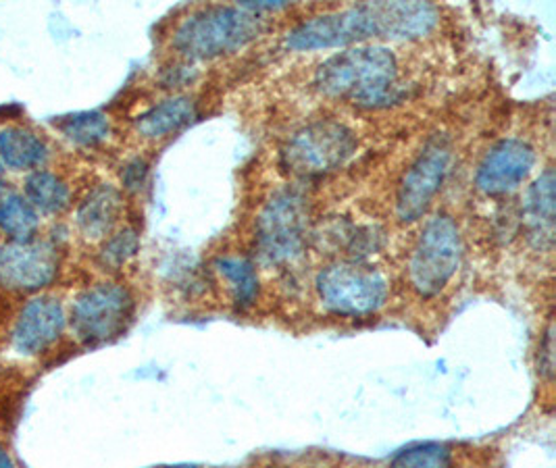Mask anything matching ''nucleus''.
<instances>
[{"mask_svg": "<svg viewBox=\"0 0 556 468\" xmlns=\"http://www.w3.org/2000/svg\"><path fill=\"white\" fill-rule=\"evenodd\" d=\"M122 213V192L111 184H101L81 198L76 211L77 229L88 242H104L115 231Z\"/></svg>", "mask_w": 556, "mask_h": 468, "instance_id": "obj_14", "label": "nucleus"}, {"mask_svg": "<svg viewBox=\"0 0 556 468\" xmlns=\"http://www.w3.org/2000/svg\"><path fill=\"white\" fill-rule=\"evenodd\" d=\"M199 117V102L186 94H176L161 100L140 113L134 122V129L140 138L159 142L176 136L186 125L192 124Z\"/></svg>", "mask_w": 556, "mask_h": 468, "instance_id": "obj_15", "label": "nucleus"}, {"mask_svg": "<svg viewBox=\"0 0 556 468\" xmlns=\"http://www.w3.org/2000/svg\"><path fill=\"white\" fill-rule=\"evenodd\" d=\"M319 308L336 319H367L388 304L392 283L380 267L356 261H331L315 273Z\"/></svg>", "mask_w": 556, "mask_h": 468, "instance_id": "obj_5", "label": "nucleus"}, {"mask_svg": "<svg viewBox=\"0 0 556 468\" xmlns=\"http://www.w3.org/2000/svg\"><path fill=\"white\" fill-rule=\"evenodd\" d=\"M465 240L460 225L448 213H435L417 233L406 263L410 290L424 300L440 296L463 267Z\"/></svg>", "mask_w": 556, "mask_h": 468, "instance_id": "obj_6", "label": "nucleus"}, {"mask_svg": "<svg viewBox=\"0 0 556 468\" xmlns=\"http://www.w3.org/2000/svg\"><path fill=\"white\" fill-rule=\"evenodd\" d=\"M555 169L546 167L528 188L521 206L526 240L538 252H553L555 246Z\"/></svg>", "mask_w": 556, "mask_h": 468, "instance_id": "obj_13", "label": "nucleus"}, {"mask_svg": "<svg viewBox=\"0 0 556 468\" xmlns=\"http://www.w3.org/2000/svg\"><path fill=\"white\" fill-rule=\"evenodd\" d=\"M453 144L446 138H433L408 165L399 190L394 213L403 225L421 222L444 188L453 167Z\"/></svg>", "mask_w": 556, "mask_h": 468, "instance_id": "obj_9", "label": "nucleus"}, {"mask_svg": "<svg viewBox=\"0 0 556 468\" xmlns=\"http://www.w3.org/2000/svg\"><path fill=\"white\" fill-rule=\"evenodd\" d=\"M4 188V169H2V163H0V192Z\"/></svg>", "mask_w": 556, "mask_h": 468, "instance_id": "obj_26", "label": "nucleus"}, {"mask_svg": "<svg viewBox=\"0 0 556 468\" xmlns=\"http://www.w3.org/2000/svg\"><path fill=\"white\" fill-rule=\"evenodd\" d=\"M453 463L455 454L448 445L426 442L396 452L390 460V468H453Z\"/></svg>", "mask_w": 556, "mask_h": 468, "instance_id": "obj_21", "label": "nucleus"}, {"mask_svg": "<svg viewBox=\"0 0 556 468\" xmlns=\"http://www.w3.org/2000/svg\"><path fill=\"white\" fill-rule=\"evenodd\" d=\"M38 229L36 208L26 198L11 194L0 200V231L11 242H29Z\"/></svg>", "mask_w": 556, "mask_h": 468, "instance_id": "obj_19", "label": "nucleus"}, {"mask_svg": "<svg viewBox=\"0 0 556 468\" xmlns=\"http://www.w3.org/2000/svg\"><path fill=\"white\" fill-rule=\"evenodd\" d=\"M213 271L238 311H247L256 304L261 294V277L253 258L242 254H222L213 261Z\"/></svg>", "mask_w": 556, "mask_h": 468, "instance_id": "obj_16", "label": "nucleus"}, {"mask_svg": "<svg viewBox=\"0 0 556 468\" xmlns=\"http://www.w3.org/2000/svg\"><path fill=\"white\" fill-rule=\"evenodd\" d=\"M59 129L77 147L94 149V147H101L102 142H106V138L111 136V122L99 111H90V113H77V115L65 117L63 122H59Z\"/></svg>", "mask_w": 556, "mask_h": 468, "instance_id": "obj_20", "label": "nucleus"}, {"mask_svg": "<svg viewBox=\"0 0 556 468\" xmlns=\"http://www.w3.org/2000/svg\"><path fill=\"white\" fill-rule=\"evenodd\" d=\"M138 248H140L138 231L134 227H124L113 231L102 242L99 261L106 271H119L138 254Z\"/></svg>", "mask_w": 556, "mask_h": 468, "instance_id": "obj_22", "label": "nucleus"}, {"mask_svg": "<svg viewBox=\"0 0 556 468\" xmlns=\"http://www.w3.org/2000/svg\"><path fill=\"white\" fill-rule=\"evenodd\" d=\"M0 468H17V465L11 458V454L7 452V447L2 444H0Z\"/></svg>", "mask_w": 556, "mask_h": 468, "instance_id": "obj_25", "label": "nucleus"}, {"mask_svg": "<svg viewBox=\"0 0 556 468\" xmlns=\"http://www.w3.org/2000/svg\"><path fill=\"white\" fill-rule=\"evenodd\" d=\"M0 159L11 169H36L49 159V147L27 127H7L0 131Z\"/></svg>", "mask_w": 556, "mask_h": 468, "instance_id": "obj_17", "label": "nucleus"}, {"mask_svg": "<svg viewBox=\"0 0 556 468\" xmlns=\"http://www.w3.org/2000/svg\"><path fill=\"white\" fill-rule=\"evenodd\" d=\"M538 163V152L523 138H503L481 156L473 175L476 188L483 197L505 198L517 192Z\"/></svg>", "mask_w": 556, "mask_h": 468, "instance_id": "obj_11", "label": "nucleus"}, {"mask_svg": "<svg viewBox=\"0 0 556 468\" xmlns=\"http://www.w3.org/2000/svg\"><path fill=\"white\" fill-rule=\"evenodd\" d=\"M136 315V296L122 281H101L77 294L67 325L77 342L88 347L124 336Z\"/></svg>", "mask_w": 556, "mask_h": 468, "instance_id": "obj_8", "label": "nucleus"}, {"mask_svg": "<svg viewBox=\"0 0 556 468\" xmlns=\"http://www.w3.org/2000/svg\"><path fill=\"white\" fill-rule=\"evenodd\" d=\"M27 202L47 213L56 215L72 202V190L63 177L52 172H34L26 179Z\"/></svg>", "mask_w": 556, "mask_h": 468, "instance_id": "obj_18", "label": "nucleus"}, {"mask_svg": "<svg viewBox=\"0 0 556 468\" xmlns=\"http://www.w3.org/2000/svg\"><path fill=\"white\" fill-rule=\"evenodd\" d=\"M311 200L299 188H279L254 222V254L271 269H292L311 244Z\"/></svg>", "mask_w": 556, "mask_h": 468, "instance_id": "obj_4", "label": "nucleus"}, {"mask_svg": "<svg viewBox=\"0 0 556 468\" xmlns=\"http://www.w3.org/2000/svg\"><path fill=\"white\" fill-rule=\"evenodd\" d=\"M267 22L244 4H211L176 25L172 49L186 61H213L247 49L261 38Z\"/></svg>", "mask_w": 556, "mask_h": 468, "instance_id": "obj_3", "label": "nucleus"}, {"mask_svg": "<svg viewBox=\"0 0 556 468\" xmlns=\"http://www.w3.org/2000/svg\"><path fill=\"white\" fill-rule=\"evenodd\" d=\"M147 173H149V163L142 161V159H134L126 165V169L122 173V179H124V188L129 192H136L142 188L144 179H147Z\"/></svg>", "mask_w": 556, "mask_h": 468, "instance_id": "obj_24", "label": "nucleus"}, {"mask_svg": "<svg viewBox=\"0 0 556 468\" xmlns=\"http://www.w3.org/2000/svg\"><path fill=\"white\" fill-rule=\"evenodd\" d=\"M65 329L67 313L56 298H31L13 325L11 344L22 356H40L63 338Z\"/></svg>", "mask_w": 556, "mask_h": 468, "instance_id": "obj_12", "label": "nucleus"}, {"mask_svg": "<svg viewBox=\"0 0 556 468\" xmlns=\"http://www.w3.org/2000/svg\"><path fill=\"white\" fill-rule=\"evenodd\" d=\"M553 336H555V331H553V325H548V329H546V333H544V342L540 344V354H538V358H540V375H544L546 379H553V372H555V340H553Z\"/></svg>", "mask_w": 556, "mask_h": 468, "instance_id": "obj_23", "label": "nucleus"}, {"mask_svg": "<svg viewBox=\"0 0 556 468\" xmlns=\"http://www.w3.org/2000/svg\"><path fill=\"white\" fill-rule=\"evenodd\" d=\"M358 150L351 125L340 119H315L292 131L279 149L281 169L301 179L324 177L344 167Z\"/></svg>", "mask_w": 556, "mask_h": 468, "instance_id": "obj_7", "label": "nucleus"}, {"mask_svg": "<svg viewBox=\"0 0 556 468\" xmlns=\"http://www.w3.org/2000/svg\"><path fill=\"white\" fill-rule=\"evenodd\" d=\"M63 254L52 240L7 242L0 246V288L34 294L52 286L61 273Z\"/></svg>", "mask_w": 556, "mask_h": 468, "instance_id": "obj_10", "label": "nucleus"}, {"mask_svg": "<svg viewBox=\"0 0 556 468\" xmlns=\"http://www.w3.org/2000/svg\"><path fill=\"white\" fill-rule=\"evenodd\" d=\"M438 24L440 11L430 2H363L304 20L283 42L292 52L344 50L376 40L415 42L428 38Z\"/></svg>", "mask_w": 556, "mask_h": 468, "instance_id": "obj_1", "label": "nucleus"}, {"mask_svg": "<svg viewBox=\"0 0 556 468\" xmlns=\"http://www.w3.org/2000/svg\"><path fill=\"white\" fill-rule=\"evenodd\" d=\"M313 88L321 97L342 100L358 109L378 111L406 99L401 65L386 45H361L328 56L313 75Z\"/></svg>", "mask_w": 556, "mask_h": 468, "instance_id": "obj_2", "label": "nucleus"}]
</instances>
